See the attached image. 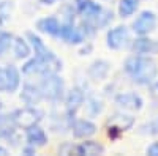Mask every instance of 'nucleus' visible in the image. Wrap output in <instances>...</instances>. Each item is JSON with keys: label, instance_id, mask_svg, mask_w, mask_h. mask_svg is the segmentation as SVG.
<instances>
[{"label": "nucleus", "instance_id": "obj_1", "mask_svg": "<svg viewBox=\"0 0 158 156\" xmlns=\"http://www.w3.org/2000/svg\"><path fill=\"white\" fill-rule=\"evenodd\" d=\"M125 71L127 74L133 79L136 84L139 85H146L150 84L156 74H158V66H156V62L153 58L149 57H144L141 54L138 55H131L125 60Z\"/></svg>", "mask_w": 158, "mask_h": 156}, {"label": "nucleus", "instance_id": "obj_2", "mask_svg": "<svg viewBox=\"0 0 158 156\" xmlns=\"http://www.w3.org/2000/svg\"><path fill=\"white\" fill-rule=\"evenodd\" d=\"M40 88H41L43 98L49 101H59L63 95L65 84L62 77L57 76V73H49V74H43V81L40 84Z\"/></svg>", "mask_w": 158, "mask_h": 156}, {"label": "nucleus", "instance_id": "obj_3", "mask_svg": "<svg viewBox=\"0 0 158 156\" xmlns=\"http://www.w3.org/2000/svg\"><path fill=\"white\" fill-rule=\"evenodd\" d=\"M41 118H43V112L36 107H32V106L19 109L13 114V122H15V125L22 128V129H29V128L38 125L41 122Z\"/></svg>", "mask_w": 158, "mask_h": 156}, {"label": "nucleus", "instance_id": "obj_4", "mask_svg": "<svg viewBox=\"0 0 158 156\" xmlns=\"http://www.w3.org/2000/svg\"><path fill=\"white\" fill-rule=\"evenodd\" d=\"M135 125V118L127 114H115L108 120V136L111 139H117L118 134L128 131Z\"/></svg>", "mask_w": 158, "mask_h": 156}, {"label": "nucleus", "instance_id": "obj_5", "mask_svg": "<svg viewBox=\"0 0 158 156\" xmlns=\"http://www.w3.org/2000/svg\"><path fill=\"white\" fill-rule=\"evenodd\" d=\"M128 41H130V33L125 25H118V27H114L108 32L106 43H108V47H111L114 50L125 47Z\"/></svg>", "mask_w": 158, "mask_h": 156}, {"label": "nucleus", "instance_id": "obj_6", "mask_svg": "<svg viewBox=\"0 0 158 156\" xmlns=\"http://www.w3.org/2000/svg\"><path fill=\"white\" fill-rule=\"evenodd\" d=\"M156 29V16L152 11H142L133 22V30L138 35H149Z\"/></svg>", "mask_w": 158, "mask_h": 156}, {"label": "nucleus", "instance_id": "obj_7", "mask_svg": "<svg viewBox=\"0 0 158 156\" xmlns=\"http://www.w3.org/2000/svg\"><path fill=\"white\" fill-rule=\"evenodd\" d=\"M60 38L63 41H67L70 44H81L84 43V32L81 29H77L73 25V22H63L60 25V32H59Z\"/></svg>", "mask_w": 158, "mask_h": 156}, {"label": "nucleus", "instance_id": "obj_8", "mask_svg": "<svg viewBox=\"0 0 158 156\" xmlns=\"http://www.w3.org/2000/svg\"><path fill=\"white\" fill-rule=\"evenodd\" d=\"M115 104L123 110H141L142 109V98L136 93H120L115 96Z\"/></svg>", "mask_w": 158, "mask_h": 156}, {"label": "nucleus", "instance_id": "obj_9", "mask_svg": "<svg viewBox=\"0 0 158 156\" xmlns=\"http://www.w3.org/2000/svg\"><path fill=\"white\" fill-rule=\"evenodd\" d=\"M131 49L136 54H158V43L150 38H146V35H141L139 38L133 41Z\"/></svg>", "mask_w": 158, "mask_h": 156}, {"label": "nucleus", "instance_id": "obj_10", "mask_svg": "<svg viewBox=\"0 0 158 156\" xmlns=\"http://www.w3.org/2000/svg\"><path fill=\"white\" fill-rule=\"evenodd\" d=\"M84 99H85V96H84V92L79 87H74V88H71L70 90V93L67 95V114H68V117H73L76 112H77V109L84 104Z\"/></svg>", "mask_w": 158, "mask_h": 156}, {"label": "nucleus", "instance_id": "obj_11", "mask_svg": "<svg viewBox=\"0 0 158 156\" xmlns=\"http://www.w3.org/2000/svg\"><path fill=\"white\" fill-rule=\"evenodd\" d=\"M76 8L85 19H95L103 8L94 0H76Z\"/></svg>", "mask_w": 158, "mask_h": 156}, {"label": "nucleus", "instance_id": "obj_12", "mask_svg": "<svg viewBox=\"0 0 158 156\" xmlns=\"http://www.w3.org/2000/svg\"><path fill=\"white\" fill-rule=\"evenodd\" d=\"M109 70H111V65L106 62V60H95L94 63L89 66V77L92 81H103L106 79L108 74H109Z\"/></svg>", "mask_w": 158, "mask_h": 156}, {"label": "nucleus", "instance_id": "obj_13", "mask_svg": "<svg viewBox=\"0 0 158 156\" xmlns=\"http://www.w3.org/2000/svg\"><path fill=\"white\" fill-rule=\"evenodd\" d=\"M21 99L29 104V106H33V104H38L40 101L43 99V93H41V88L40 85H32V84H25L22 87V92H21Z\"/></svg>", "mask_w": 158, "mask_h": 156}, {"label": "nucleus", "instance_id": "obj_14", "mask_svg": "<svg viewBox=\"0 0 158 156\" xmlns=\"http://www.w3.org/2000/svg\"><path fill=\"white\" fill-rule=\"evenodd\" d=\"M97 133V126L89 120H77L73 123V134L77 139H85Z\"/></svg>", "mask_w": 158, "mask_h": 156}, {"label": "nucleus", "instance_id": "obj_15", "mask_svg": "<svg viewBox=\"0 0 158 156\" xmlns=\"http://www.w3.org/2000/svg\"><path fill=\"white\" fill-rule=\"evenodd\" d=\"M27 140H29L30 147H43V145H46L48 137H46V133L43 129L38 125H35V126L27 129Z\"/></svg>", "mask_w": 158, "mask_h": 156}, {"label": "nucleus", "instance_id": "obj_16", "mask_svg": "<svg viewBox=\"0 0 158 156\" xmlns=\"http://www.w3.org/2000/svg\"><path fill=\"white\" fill-rule=\"evenodd\" d=\"M36 27L40 32L48 33V35H59V32H60V24H59L57 18H54V16L40 19L36 22Z\"/></svg>", "mask_w": 158, "mask_h": 156}, {"label": "nucleus", "instance_id": "obj_17", "mask_svg": "<svg viewBox=\"0 0 158 156\" xmlns=\"http://www.w3.org/2000/svg\"><path fill=\"white\" fill-rule=\"evenodd\" d=\"M104 147L95 140H87L77 145V154L79 156H95V154H103Z\"/></svg>", "mask_w": 158, "mask_h": 156}, {"label": "nucleus", "instance_id": "obj_18", "mask_svg": "<svg viewBox=\"0 0 158 156\" xmlns=\"http://www.w3.org/2000/svg\"><path fill=\"white\" fill-rule=\"evenodd\" d=\"M13 50H15L16 58H27L30 55V46L21 36H16L13 40Z\"/></svg>", "mask_w": 158, "mask_h": 156}, {"label": "nucleus", "instance_id": "obj_19", "mask_svg": "<svg viewBox=\"0 0 158 156\" xmlns=\"http://www.w3.org/2000/svg\"><path fill=\"white\" fill-rule=\"evenodd\" d=\"M6 73H8V82H10V90L8 93H13L19 88V84H21V76H19V71L16 66L13 65H8L6 66Z\"/></svg>", "mask_w": 158, "mask_h": 156}, {"label": "nucleus", "instance_id": "obj_20", "mask_svg": "<svg viewBox=\"0 0 158 156\" xmlns=\"http://www.w3.org/2000/svg\"><path fill=\"white\" fill-rule=\"evenodd\" d=\"M138 8V0H120L118 3V14L122 18L131 16Z\"/></svg>", "mask_w": 158, "mask_h": 156}, {"label": "nucleus", "instance_id": "obj_21", "mask_svg": "<svg viewBox=\"0 0 158 156\" xmlns=\"http://www.w3.org/2000/svg\"><path fill=\"white\" fill-rule=\"evenodd\" d=\"M13 38L10 33H0V54H3V52L13 44Z\"/></svg>", "mask_w": 158, "mask_h": 156}, {"label": "nucleus", "instance_id": "obj_22", "mask_svg": "<svg viewBox=\"0 0 158 156\" xmlns=\"http://www.w3.org/2000/svg\"><path fill=\"white\" fill-rule=\"evenodd\" d=\"M8 90H10V82H8L6 68H0V92L8 93Z\"/></svg>", "mask_w": 158, "mask_h": 156}, {"label": "nucleus", "instance_id": "obj_23", "mask_svg": "<svg viewBox=\"0 0 158 156\" xmlns=\"http://www.w3.org/2000/svg\"><path fill=\"white\" fill-rule=\"evenodd\" d=\"M87 107L90 109V114H92V115H97V114H100V112L103 110V104H101V101H98V99H95V98H90Z\"/></svg>", "mask_w": 158, "mask_h": 156}, {"label": "nucleus", "instance_id": "obj_24", "mask_svg": "<svg viewBox=\"0 0 158 156\" xmlns=\"http://www.w3.org/2000/svg\"><path fill=\"white\" fill-rule=\"evenodd\" d=\"M59 153H62V154H77V145L63 144V145L59 148Z\"/></svg>", "mask_w": 158, "mask_h": 156}, {"label": "nucleus", "instance_id": "obj_25", "mask_svg": "<svg viewBox=\"0 0 158 156\" xmlns=\"http://www.w3.org/2000/svg\"><path fill=\"white\" fill-rule=\"evenodd\" d=\"M8 14H10V2L0 3V25H2V22L8 18Z\"/></svg>", "mask_w": 158, "mask_h": 156}, {"label": "nucleus", "instance_id": "obj_26", "mask_svg": "<svg viewBox=\"0 0 158 156\" xmlns=\"http://www.w3.org/2000/svg\"><path fill=\"white\" fill-rule=\"evenodd\" d=\"M147 154H150V156H158V142H153L152 145L147 147Z\"/></svg>", "mask_w": 158, "mask_h": 156}, {"label": "nucleus", "instance_id": "obj_27", "mask_svg": "<svg viewBox=\"0 0 158 156\" xmlns=\"http://www.w3.org/2000/svg\"><path fill=\"white\" fill-rule=\"evenodd\" d=\"M150 93H152V96H153L155 99H158V82H155V84L152 85V88H150Z\"/></svg>", "mask_w": 158, "mask_h": 156}, {"label": "nucleus", "instance_id": "obj_28", "mask_svg": "<svg viewBox=\"0 0 158 156\" xmlns=\"http://www.w3.org/2000/svg\"><path fill=\"white\" fill-rule=\"evenodd\" d=\"M22 151H24L25 154H33V153H35V147H33V148H24Z\"/></svg>", "mask_w": 158, "mask_h": 156}, {"label": "nucleus", "instance_id": "obj_29", "mask_svg": "<svg viewBox=\"0 0 158 156\" xmlns=\"http://www.w3.org/2000/svg\"><path fill=\"white\" fill-rule=\"evenodd\" d=\"M40 2H41V3H44V5H52V3L56 2V0H40Z\"/></svg>", "mask_w": 158, "mask_h": 156}, {"label": "nucleus", "instance_id": "obj_30", "mask_svg": "<svg viewBox=\"0 0 158 156\" xmlns=\"http://www.w3.org/2000/svg\"><path fill=\"white\" fill-rule=\"evenodd\" d=\"M5 154H8V150L3 148V147H0V156H5Z\"/></svg>", "mask_w": 158, "mask_h": 156}, {"label": "nucleus", "instance_id": "obj_31", "mask_svg": "<svg viewBox=\"0 0 158 156\" xmlns=\"http://www.w3.org/2000/svg\"><path fill=\"white\" fill-rule=\"evenodd\" d=\"M2 136H3V133H2V131H0V139H2Z\"/></svg>", "mask_w": 158, "mask_h": 156}, {"label": "nucleus", "instance_id": "obj_32", "mask_svg": "<svg viewBox=\"0 0 158 156\" xmlns=\"http://www.w3.org/2000/svg\"><path fill=\"white\" fill-rule=\"evenodd\" d=\"M0 109H2V104H0Z\"/></svg>", "mask_w": 158, "mask_h": 156}]
</instances>
